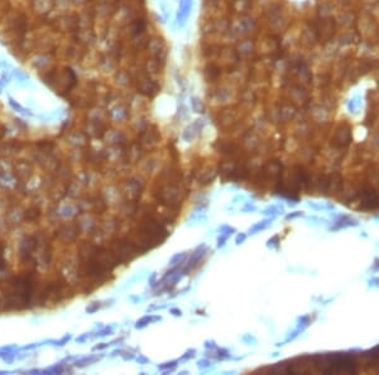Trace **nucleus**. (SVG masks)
<instances>
[{"mask_svg": "<svg viewBox=\"0 0 379 375\" xmlns=\"http://www.w3.org/2000/svg\"><path fill=\"white\" fill-rule=\"evenodd\" d=\"M100 358H90V359H84V360H81V361H79L77 364V366H85V365H90L91 363H95L96 360H99Z\"/></svg>", "mask_w": 379, "mask_h": 375, "instance_id": "ddd939ff", "label": "nucleus"}, {"mask_svg": "<svg viewBox=\"0 0 379 375\" xmlns=\"http://www.w3.org/2000/svg\"><path fill=\"white\" fill-rule=\"evenodd\" d=\"M268 225H269V220L259 221V222L255 225V226H253V228H252V230H250L249 233H250V234H255V233H257V231H259V230H264L265 228L268 226Z\"/></svg>", "mask_w": 379, "mask_h": 375, "instance_id": "9b49d317", "label": "nucleus"}, {"mask_svg": "<svg viewBox=\"0 0 379 375\" xmlns=\"http://www.w3.org/2000/svg\"><path fill=\"white\" fill-rule=\"evenodd\" d=\"M351 140V134H350V128L348 125H341L339 126V129L336 130L335 133V137H334V144L340 147V148H344L346 145H349Z\"/></svg>", "mask_w": 379, "mask_h": 375, "instance_id": "423d86ee", "label": "nucleus"}, {"mask_svg": "<svg viewBox=\"0 0 379 375\" xmlns=\"http://www.w3.org/2000/svg\"><path fill=\"white\" fill-rule=\"evenodd\" d=\"M159 320H161V317H159V316H156V317H149V316H145V317L140 318V320L137 322L135 327H137V328H143V327H144V326H147L149 322H153V321H159Z\"/></svg>", "mask_w": 379, "mask_h": 375, "instance_id": "9d476101", "label": "nucleus"}, {"mask_svg": "<svg viewBox=\"0 0 379 375\" xmlns=\"http://www.w3.org/2000/svg\"><path fill=\"white\" fill-rule=\"evenodd\" d=\"M377 263H378V264H375V265L373 267V269H379V259L377 260Z\"/></svg>", "mask_w": 379, "mask_h": 375, "instance_id": "aec40b11", "label": "nucleus"}, {"mask_svg": "<svg viewBox=\"0 0 379 375\" xmlns=\"http://www.w3.org/2000/svg\"><path fill=\"white\" fill-rule=\"evenodd\" d=\"M313 365L322 373H356V359L353 354L335 352L324 356H315Z\"/></svg>", "mask_w": 379, "mask_h": 375, "instance_id": "f03ea898", "label": "nucleus"}, {"mask_svg": "<svg viewBox=\"0 0 379 375\" xmlns=\"http://www.w3.org/2000/svg\"><path fill=\"white\" fill-rule=\"evenodd\" d=\"M157 198L163 205L168 206L171 209H176L181 205L182 201V193L177 184L173 182H168L166 184H162L157 192Z\"/></svg>", "mask_w": 379, "mask_h": 375, "instance_id": "7ed1b4c3", "label": "nucleus"}, {"mask_svg": "<svg viewBox=\"0 0 379 375\" xmlns=\"http://www.w3.org/2000/svg\"><path fill=\"white\" fill-rule=\"evenodd\" d=\"M298 216H302V212H299V211H296L295 214H290V215L287 216V219L290 220V219H295V217H298Z\"/></svg>", "mask_w": 379, "mask_h": 375, "instance_id": "a211bd4d", "label": "nucleus"}, {"mask_svg": "<svg viewBox=\"0 0 379 375\" xmlns=\"http://www.w3.org/2000/svg\"><path fill=\"white\" fill-rule=\"evenodd\" d=\"M171 313H172V314H173V316H177V317H178V316H181V314H182V312H181V309H178V308H172V309H171Z\"/></svg>", "mask_w": 379, "mask_h": 375, "instance_id": "6ab92c4d", "label": "nucleus"}, {"mask_svg": "<svg viewBox=\"0 0 379 375\" xmlns=\"http://www.w3.org/2000/svg\"><path fill=\"white\" fill-rule=\"evenodd\" d=\"M367 355H368V358L370 359V363H372V364L379 366V345L375 346L374 349L369 350V351L367 352Z\"/></svg>", "mask_w": 379, "mask_h": 375, "instance_id": "1a4fd4ad", "label": "nucleus"}, {"mask_svg": "<svg viewBox=\"0 0 379 375\" xmlns=\"http://www.w3.org/2000/svg\"><path fill=\"white\" fill-rule=\"evenodd\" d=\"M110 250L114 253V255L116 256L119 263H128V261H131L140 253L138 250V248L134 245V242L129 239H120V240L115 241L111 245Z\"/></svg>", "mask_w": 379, "mask_h": 375, "instance_id": "20e7f679", "label": "nucleus"}, {"mask_svg": "<svg viewBox=\"0 0 379 375\" xmlns=\"http://www.w3.org/2000/svg\"><path fill=\"white\" fill-rule=\"evenodd\" d=\"M214 178H215V172H214L212 168H210V167L206 168V169H203L201 172V176H199V181H200L201 184L211 183V181H214Z\"/></svg>", "mask_w": 379, "mask_h": 375, "instance_id": "6e6552de", "label": "nucleus"}, {"mask_svg": "<svg viewBox=\"0 0 379 375\" xmlns=\"http://www.w3.org/2000/svg\"><path fill=\"white\" fill-rule=\"evenodd\" d=\"M167 236L168 233L163 225L152 216H147L143 219L138 233L131 239V241L140 253H145L161 245Z\"/></svg>", "mask_w": 379, "mask_h": 375, "instance_id": "f257e3e1", "label": "nucleus"}, {"mask_svg": "<svg viewBox=\"0 0 379 375\" xmlns=\"http://www.w3.org/2000/svg\"><path fill=\"white\" fill-rule=\"evenodd\" d=\"M245 239H246V235H245V234H240V235H238V236H236V239H235L236 245H239V244H241V242H243Z\"/></svg>", "mask_w": 379, "mask_h": 375, "instance_id": "2eb2a0df", "label": "nucleus"}, {"mask_svg": "<svg viewBox=\"0 0 379 375\" xmlns=\"http://www.w3.org/2000/svg\"><path fill=\"white\" fill-rule=\"evenodd\" d=\"M195 354H196V350L195 349H191V350H188L183 356H182V359L183 360H187V359H192L194 356H195Z\"/></svg>", "mask_w": 379, "mask_h": 375, "instance_id": "4468645a", "label": "nucleus"}, {"mask_svg": "<svg viewBox=\"0 0 379 375\" xmlns=\"http://www.w3.org/2000/svg\"><path fill=\"white\" fill-rule=\"evenodd\" d=\"M176 365H177V361H169V363H164L162 365H158V369L163 370V371H167L168 369H173Z\"/></svg>", "mask_w": 379, "mask_h": 375, "instance_id": "f8f14e48", "label": "nucleus"}, {"mask_svg": "<svg viewBox=\"0 0 379 375\" xmlns=\"http://www.w3.org/2000/svg\"><path fill=\"white\" fill-rule=\"evenodd\" d=\"M292 187L296 190L306 188L310 184V177L308 173L305 171L302 165H295L292 169Z\"/></svg>", "mask_w": 379, "mask_h": 375, "instance_id": "39448f33", "label": "nucleus"}, {"mask_svg": "<svg viewBox=\"0 0 379 375\" xmlns=\"http://www.w3.org/2000/svg\"><path fill=\"white\" fill-rule=\"evenodd\" d=\"M265 174L269 176L271 178L278 179L282 174V165L278 162H271L265 167Z\"/></svg>", "mask_w": 379, "mask_h": 375, "instance_id": "0eeeda50", "label": "nucleus"}, {"mask_svg": "<svg viewBox=\"0 0 379 375\" xmlns=\"http://www.w3.org/2000/svg\"><path fill=\"white\" fill-rule=\"evenodd\" d=\"M210 365V361H207V360H201V361H199V368H206V366H208Z\"/></svg>", "mask_w": 379, "mask_h": 375, "instance_id": "f3484780", "label": "nucleus"}, {"mask_svg": "<svg viewBox=\"0 0 379 375\" xmlns=\"http://www.w3.org/2000/svg\"><path fill=\"white\" fill-rule=\"evenodd\" d=\"M70 339H71V336H70V335H67V336H65V337H63L62 340L57 341V345H61V346H62V345H65V342H67Z\"/></svg>", "mask_w": 379, "mask_h": 375, "instance_id": "dca6fc26", "label": "nucleus"}]
</instances>
